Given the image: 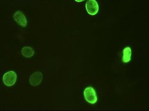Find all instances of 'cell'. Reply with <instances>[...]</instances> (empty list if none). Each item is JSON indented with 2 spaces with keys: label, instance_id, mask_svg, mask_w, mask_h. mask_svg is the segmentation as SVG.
Segmentation results:
<instances>
[{
  "label": "cell",
  "instance_id": "6da1fadb",
  "mask_svg": "<svg viewBox=\"0 0 149 111\" xmlns=\"http://www.w3.org/2000/svg\"><path fill=\"white\" fill-rule=\"evenodd\" d=\"M3 80L4 84L10 87V86L13 85L17 80V74L13 71H10L4 74L3 77Z\"/></svg>",
  "mask_w": 149,
  "mask_h": 111
},
{
  "label": "cell",
  "instance_id": "7a4b0ae2",
  "mask_svg": "<svg viewBox=\"0 0 149 111\" xmlns=\"http://www.w3.org/2000/svg\"><path fill=\"white\" fill-rule=\"evenodd\" d=\"M84 94L85 100L91 104H94L97 101V97L95 90L89 87L86 88L84 90Z\"/></svg>",
  "mask_w": 149,
  "mask_h": 111
},
{
  "label": "cell",
  "instance_id": "3957f363",
  "mask_svg": "<svg viewBox=\"0 0 149 111\" xmlns=\"http://www.w3.org/2000/svg\"><path fill=\"white\" fill-rule=\"evenodd\" d=\"M85 8L87 13L91 16L97 14L99 9L98 4L95 0H88L86 1Z\"/></svg>",
  "mask_w": 149,
  "mask_h": 111
},
{
  "label": "cell",
  "instance_id": "277c9868",
  "mask_svg": "<svg viewBox=\"0 0 149 111\" xmlns=\"http://www.w3.org/2000/svg\"><path fill=\"white\" fill-rule=\"evenodd\" d=\"M43 74L41 72H35L29 77V83L32 86H37L41 84Z\"/></svg>",
  "mask_w": 149,
  "mask_h": 111
},
{
  "label": "cell",
  "instance_id": "5b68a950",
  "mask_svg": "<svg viewBox=\"0 0 149 111\" xmlns=\"http://www.w3.org/2000/svg\"><path fill=\"white\" fill-rule=\"evenodd\" d=\"M15 21L19 24V25L25 28L27 26V20L25 16L23 14L22 11H17L15 13L13 16Z\"/></svg>",
  "mask_w": 149,
  "mask_h": 111
},
{
  "label": "cell",
  "instance_id": "8992f818",
  "mask_svg": "<svg viewBox=\"0 0 149 111\" xmlns=\"http://www.w3.org/2000/svg\"><path fill=\"white\" fill-rule=\"evenodd\" d=\"M131 49L130 47H126L123 50L122 61L124 63H127L131 61Z\"/></svg>",
  "mask_w": 149,
  "mask_h": 111
},
{
  "label": "cell",
  "instance_id": "52a82bcc",
  "mask_svg": "<svg viewBox=\"0 0 149 111\" xmlns=\"http://www.w3.org/2000/svg\"><path fill=\"white\" fill-rule=\"evenodd\" d=\"M21 54L23 57L29 58L33 56L35 54V51L31 47L24 46L21 50Z\"/></svg>",
  "mask_w": 149,
  "mask_h": 111
},
{
  "label": "cell",
  "instance_id": "ba28073f",
  "mask_svg": "<svg viewBox=\"0 0 149 111\" xmlns=\"http://www.w3.org/2000/svg\"><path fill=\"white\" fill-rule=\"evenodd\" d=\"M77 2H81V1H84V0H81V1H79V0H76Z\"/></svg>",
  "mask_w": 149,
  "mask_h": 111
}]
</instances>
